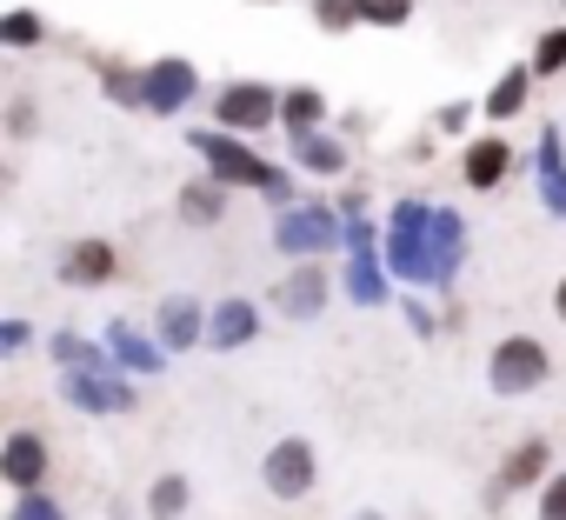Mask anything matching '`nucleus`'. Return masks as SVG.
Masks as SVG:
<instances>
[{
	"instance_id": "1",
	"label": "nucleus",
	"mask_w": 566,
	"mask_h": 520,
	"mask_svg": "<svg viewBox=\"0 0 566 520\" xmlns=\"http://www.w3.org/2000/svg\"><path fill=\"white\" fill-rule=\"evenodd\" d=\"M187 147H193V160H200L213 180H227V187H253L266 207H294V200H301L294 174H287V167H273L266 154H253L247 141H233V127H193Z\"/></svg>"
},
{
	"instance_id": "2",
	"label": "nucleus",
	"mask_w": 566,
	"mask_h": 520,
	"mask_svg": "<svg viewBox=\"0 0 566 520\" xmlns=\"http://www.w3.org/2000/svg\"><path fill=\"white\" fill-rule=\"evenodd\" d=\"M387 268L400 288H440V260H433V200L407 194L387 207Z\"/></svg>"
},
{
	"instance_id": "3",
	"label": "nucleus",
	"mask_w": 566,
	"mask_h": 520,
	"mask_svg": "<svg viewBox=\"0 0 566 520\" xmlns=\"http://www.w3.org/2000/svg\"><path fill=\"white\" fill-rule=\"evenodd\" d=\"M273 247L287 260H327L334 247H347V214L327 200H294L273 220Z\"/></svg>"
},
{
	"instance_id": "4",
	"label": "nucleus",
	"mask_w": 566,
	"mask_h": 520,
	"mask_svg": "<svg viewBox=\"0 0 566 520\" xmlns=\"http://www.w3.org/2000/svg\"><path fill=\"white\" fill-rule=\"evenodd\" d=\"M546 374H553V354H546L539 334H506V341L486 354V387H493L500 401H526V394H539Z\"/></svg>"
},
{
	"instance_id": "5",
	"label": "nucleus",
	"mask_w": 566,
	"mask_h": 520,
	"mask_svg": "<svg viewBox=\"0 0 566 520\" xmlns=\"http://www.w3.org/2000/svg\"><path fill=\"white\" fill-rule=\"evenodd\" d=\"M260 480H266L273 500H307V493L321 487V454H314V440H307V434H280V440L266 447V460H260Z\"/></svg>"
},
{
	"instance_id": "6",
	"label": "nucleus",
	"mask_w": 566,
	"mask_h": 520,
	"mask_svg": "<svg viewBox=\"0 0 566 520\" xmlns=\"http://www.w3.org/2000/svg\"><path fill=\"white\" fill-rule=\"evenodd\" d=\"M213 127H233V134L280 127V87H266V81H227V87H213Z\"/></svg>"
},
{
	"instance_id": "7",
	"label": "nucleus",
	"mask_w": 566,
	"mask_h": 520,
	"mask_svg": "<svg viewBox=\"0 0 566 520\" xmlns=\"http://www.w3.org/2000/svg\"><path fill=\"white\" fill-rule=\"evenodd\" d=\"M546 474H553V447H546V434H526V440H513V447H506V460L493 467L486 507H506L513 493H533Z\"/></svg>"
},
{
	"instance_id": "8",
	"label": "nucleus",
	"mask_w": 566,
	"mask_h": 520,
	"mask_svg": "<svg viewBox=\"0 0 566 520\" xmlns=\"http://www.w3.org/2000/svg\"><path fill=\"white\" fill-rule=\"evenodd\" d=\"M61 401L81 414H127L134 407V381L127 367H87V374H61Z\"/></svg>"
},
{
	"instance_id": "9",
	"label": "nucleus",
	"mask_w": 566,
	"mask_h": 520,
	"mask_svg": "<svg viewBox=\"0 0 566 520\" xmlns=\"http://www.w3.org/2000/svg\"><path fill=\"white\" fill-rule=\"evenodd\" d=\"M334 294V274H327V260H294L287 274H280V288L266 294L273 314H287V321H314Z\"/></svg>"
},
{
	"instance_id": "10",
	"label": "nucleus",
	"mask_w": 566,
	"mask_h": 520,
	"mask_svg": "<svg viewBox=\"0 0 566 520\" xmlns=\"http://www.w3.org/2000/svg\"><path fill=\"white\" fill-rule=\"evenodd\" d=\"M193 101H200V67H193L187 54H160V61H147V114L174 121V114L193 107Z\"/></svg>"
},
{
	"instance_id": "11",
	"label": "nucleus",
	"mask_w": 566,
	"mask_h": 520,
	"mask_svg": "<svg viewBox=\"0 0 566 520\" xmlns=\"http://www.w3.org/2000/svg\"><path fill=\"white\" fill-rule=\"evenodd\" d=\"M48 467H54V447H48V434H34V427H14L8 440H0V480H8L14 493H28V487H48Z\"/></svg>"
},
{
	"instance_id": "12",
	"label": "nucleus",
	"mask_w": 566,
	"mask_h": 520,
	"mask_svg": "<svg viewBox=\"0 0 566 520\" xmlns=\"http://www.w3.org/2000/svg\"><path fill=\"white\" fill-rule=\"evenodd\" d=\"M154 334L167 354H193V347H207V308L193 294H167V301H154Z\"/></svg>"
},
{
	"instance_id": "13",
	"label": "nucleus",
	"mask_w": 566,
	"mask_h": 520,
	"mask_svg": "<svg viewBox=\"0 0 566 520\" xmlns=\"http://www.w3.org/2000/svg\"><path fill=\"white\" fill-rule=\"evenodd\" d=\"M533 194L553 220H566V141L553 121H539V141H533Z\"/></svg>"
},
{
	"instance_id": "14",
	"label": "nucleus",
	"mask_w": 566,
	"mask_h": 520,
	"mask_svg": "<svg viewBox=\"0 0 566 520\" xmlns=\"http://www.w3.org/2000/svg\"><path fill=\"white\" fill-rule=\"evenodd\" d=\"M340 294H347L354 308H387V301H400V281H394V268H387V253H347Z\"/></svg>"
},
{
	"instance_id": "15",
	"label": "nucleus",
	"mask_w": 566,
	"mask_h": 520,
	"mask_svg": "<svg viewBox=\"0 0 566 520\" xmlns=\"http://www.w3.org/2000/svg\"><path fill=\"white\" fill-rule=\"evenodd\" d=\"M260 308L253 301H240V294H227V301H213L207 308V347L213 354H240V347H253L260 341Z\"/></svg>"
},
{
	"instance_id": "16",
	"label": "nucleus",
	"mask_w": 566,
	"mask_h": 520,
	"mask_svg": "<svg viewBox=\"0 0 566 520\" xmlns=\"http://www.w3.org/2000/svg\"><path fill=\"white\" fill-rule=\"evenodd\" d=\"M120 274V253H114V240H101V233H81V240H67V253H61V281L67 288H107Z\"/></svg>"
},
{
	"instance_id": "17",
	"label": "nucleus",
	"mask_w": 566,
	"mask_h": 520,
	"mask_svg": "<svg viewBox=\"0 0 566 520\" xmlns=\"http://www.w3.org/2000/svg\"><path fill=\"white\" fill-rule=\"evenodd\" d=\"M506 174H513V141H500V134H473V141L460 147V180H467L473 194H493Z\"/></svg>"
},
{
	"instance_id": "18",
	"label": "nucleus",
	"mask_w": 566,
	"mask_h": 520,
	"mask_svg": "<svg viewBox=\"0 0 566 520\" xmlns=\"http://www.w3.org/2000/svg\"><path fill=\"white\" fill-rule=\"evenodd\" d=\"M107 354H114V367H127V374H160L167 367V347H160V334H147V327H134V321H107Z\"/></svg>"
},
{
	"instance_id": "19",
	"label": "nucleus",
	"mask_w": 566,
	"mask_h": 520,
	"mask_svg": "<svg viewBox=\"0 0 566 520\" xmlns=\"http://www.w3.org/2000/svg\"><path fill=\"white\" fill-rule=\"evenodd\" d=\"M467 253H473V240H467V214H460V207H433V260H440V294L460 281Z\"/></svg>"
},
{
	"instance_id": "20",
	"label": "nucleus",
	"mask_w": 566,
	"mask_h": 520,
	"mask_svg": "<svg viewBox=\"0 0 566 520\" xmlns=\"http://www.w3.org/2000/svg\"><path fill=\"white\" fill-rule=\"evenodd\" d=\"M533 81H539V74H533V61H513V67H506V74H500V81L486 87V101H480V114H486L493 127H506V121H520V114H526V101H533Z\"/></svg>"
},
{
	"instance_id": "21",
	"label": "nucleus",
	"mask_w": 566,
	"mask_h": 520,
	"mask_svg": "<svg viewBox=\"0 0 566 520\" xmlns=\"http://www.w3.org/2000/svg\"><path fill=\"white\" fill-rule=\"evenodd\" d=\"M94 74H101V94H107L114 107L147 114V67H134V61H120V54H101Z\"/></svg>"
},
{
	"instance_id": "22",
	"label": "nucleus",
	"mask_w": 566,
	"mask_h": 520,
	"mask_svg": "<svg viewBox=\"0 0 566 520\" xmlns=\"http://www.w3.org/2000/svg\"><path fill=\"white\" fill-rule=\"evenodd\" d=\"M314 127H327V87H307V81H294V87H280V134H314Z\"/></svg>"
},
{
	"instance_id": "23",
	"label": "nucleus",
	"mask_w": 566,
	"mask_h": 520,
	"mask_svg": "<svg viewBox=\"0 0 566 520\" xmlns=\"http://www.w3.org/2000/svg\"><path fill=\"white\" fill-rule=\"evenodd\" d=\"M287 154H294V167H307V174H321V180H340V174H347V141H334L327 127L294 134Z\"/></svg>"
},
{
	"instance_id": "24",
	"label": "nucleus",
	"mask_w": 566,
	"mask_h": 520,
	"mask_svg": "<svg viewBox=\"0 0 566 520\" xmlns=\"http://www.w3.org/2000/svg\"><path fill=\"white\" fill-rule=\"evenodd\" d=\"M227 194H233L227 180L200 174V180H187V187H180V200H174V207H180V220H187V227H220V220H227Z\"/></svg>"
},
{
	"instance_id": "25",
	"label": "nucleus",
	"mask_w": 566,
	"mask_h": 520,
	"mask_svg": "<svg viewBox=\"0 0 566 520\" xmlns=\"http://www.w3.org/2000/svg\"><path fill=\"white\" fill-rule=\"evenodd\" d=\"M48 354H54V367H61V374H87V367H114V354H107V341H87V334H74V327H54V334H48Z\"/></svg>"
},
{
	"instance_id": "26",
	"label": "nucleus",
	"mask_w": 566,
	"mask_h": 520,
	"mask_svg": "<svg viewBox=\"0 0 566 520\" xmlns=\"http://www.w3.org/2000/svg\"><path fill=\"white\" fill-rule=\"evenodd\" d=\"M41 41H48V21L34 8H8V14H0V48H8V54H34Z\"/></svg>"
},
{
	"instance_id": "27",
	"label": "nucleus",
	"mask_w": 566,
	"mask_h": 520,
	"mask_svg": "<svg viewBox=\"0 0 566 520\" xmlns=\"http://www.w3.org/2000/svg\"><path fill=\"white\" fill-rule=\"evenodd\" d=\"M187 500H193L187 474H154V487H147V513H154V520H180Z\"/></svg>"
},
{
	"instance_id": "28",
	"label": "nucleus",
	"mask_w": 566,
	"mask_h": 520,
	"mask_svg": "<svg viewBox=\"0 0 566 520\" xmlns=\"http://www.w3.org/2000/svg\"><path fill=\"white\" fill-rule=\"evenodd\" d=\"M533 74H539V81L566 74V21H559V28H539V41H533Z\"/></svg>"
},
{
	"instance_id": "29",
	"label": "nucleus",
	"mask_w": 566,
	"mask_h": 520,
	"mask_svg": "<svg viewBox=\"0 0 566 520\" xmlns=\"http://www.w3.org/2000/svg\"><path fill=\"white\" fill-rule=\"evenodd\" d=\"M314 28L321 34H354L360 28V0H314Z\"/></svg>"
},
{
	"instance_id": "30",
	"label": "nucleus",
	"mask_w": 566,
	"mask_h": 520,
	"mask_svg": "<svg viewBox=\"0 0 566 520\" xmlns=\"http://www.w3.org/2000/svg\"><path fill=\"white\" fill-rule=\"evenodd\" d=\"M340 253H387V220L374 227V214H347V247Z\"/></svg>"
},
{
	"instance_id": "31",
	"label": "nucleus",
	"mask_w": 566,
	"mask_h": 520,
	"mask_svg": "<svg viewBox=\"0 0 566 520\" xmlns=\"http://www.w3.org/2000/svg\"><path fill=\"white\" fill-rule=\"evenodd\" d=\"M533 520H566V467H553L533 493Z\"/></svg>"
},
{
	"instance_id": "32",
	"label": "nucleus",
	"mask_w": 566,
	"mask_h": 520,
	"mask_svg": "<svg viewBox=\"0 0 566 520\" xmlns=\"http://www.w3.org/2000/svg\"><path fill=\"white\" fill-rule=\"evenodd\" d=\"M8 520H67V513H61V500H54L48 487H28V493H14Z\"/></svg>"
},
{
	"instance_id": "33",
	"label": "nucleus",
	"mask_w": 566,
	"mask_h": 520,
	"mask_svg": "<svg viewBox=\"0 0 566 520\" xmlns=\"http://www.w3.org/2000/svg\"><path fill=\"white\" fill-rule=\"evenodd\" d=\"M413 0H360V28H407Z\"/></svg>"
},
{
	"instance_id": "34",
	"label": "nucleus",
	"mask_w": 566,
	"mask_h": 520,
	"mask_svg": "<svg viewBox=\"0 0 566 520\" xmlns=\"http://www.w3.org/2000/svg\"><path fill=\"white\" fill-rule=\"evenodd\" d=\"M394 308H400V314H407V327H413V334H420V341H433V334H440V314H433V308H427V301H420V288H407V294H400V301H394Z\"/></svg>"
},
{
	"instance_id": "35",
	"label": "nucleus",
	"mask_w": 566,
	"mask_h": 520,
	"mask_svg": "<svg viewBox=\"0 0 566 520\" xmlns=\"http://www.w3.org/2000/svg\"><path fill=\"white\" fill-rule=\"evenodd\" d=\"M8 134H14V141H34V101H28V94L8 101Z\"/></svg>"
},
{
	"instance_id": "36",
	"label": "nucleus",
	"mask_w": 566,
	"mask_h": 520,
	"mask_svg": "<svg viewBox=\"0 0 566 520\" xmlns=\"http://www.w3.org/2000/svg\"><path fill=\"white\" fill-rule=\"evenodd\" d=\"M433 127H440V134H467V127H473V101H447V107L433 114Z\"/></svg>"
},
{
	"instance_id": "37",
	"label": "nucleus",
	"mask_w": 566,
	"mask_h": 520,
	"mask_svg": "<svg viewBox=\"0 0 566 520\" xmlns=\"http://www.w3.org/2000/svg\"><path fill=\"white\" fill-rule=\"evenodd\" d=\"M28 341H34L28 321H0V354H28Z\"/></svg>"
},
{
	"instance_id": "38",
	"label": "nucleus",
	"mask_w": 566,
	"mask_h": 520,
	"mask_svg": "<svg viewBox=\"0 0 566 520\" xmlns=\"http://www.w3.org/2000/svg\"><path fill=\"white\" fill-rule=\"evenodd\" d=\"M367 194H374V187H347L334 207H340V214H367Z\"/></svg>"
},
{
	"instance_id": "39",
	"label": "nucleus",
	"mask_w": 566,
	"mask_h": 520,
	"mask_svg": "<svg viewBox=\"0 0 566 520\" xmlns=\"http://www.w3.org/2000/svg\"><path fill=\"white\" fill-rule=\"evenodd\" d=\"M553 314H559V327H566V274H559V288H553Z\"/></svg>"
},
{
	"instance_id": "40",
	"label": "nucleus",
	"mask_w": 566,
	"mask_h": 520,
	"mask_svg": "<svg viewBox=\"0 0 566 520\" xmlns=\"http://www.w3.org/2000/svg\"><path fill=\"white\" fill-rule=\"evenodd\" d=\"M347 520H387V513H380V507H360V513H347Z\"/></svg>"
},
{
	"instance_id": "41",
	"label": "nucleus",
	"mask_w": 566,
	"mask_h": 520,
	"mask_svg": "<svg viewBox=\"0 0 566 520\" xmlns=\"http://www.w3.org/2000/svg\"><path fill=\"white\" fill-rule=\"evenodd\" d=\"M247 8H273V0H247Z\"/></svg>"
},
{
	"instance_id": "42",
	"label": "nucleus",
	"mask_w": 566,
	"mask_h": 520,
	"mask_svg": "<svg viewBox=\"0 0 566 520\" xmlns=\"http://www.w3.org/2000/svg\"><path fill=\"white\" fill-rule=\"evenodd\" d=\"M559 8H566V0H559Z\"/></svg>"
}]
</instances>
